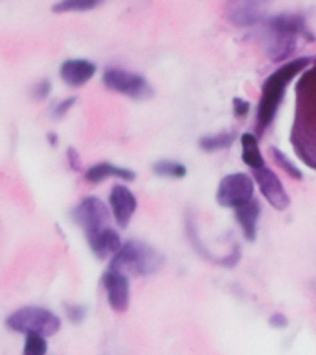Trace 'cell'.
Wrapping results in <instances>:
<instances>
[{
  "label": "cell",
  "mask_w": 316,
  "mask_h": 355,
  "mask_svg": "<svg viewBox=\"0 0 316 355\" xmlns=\"http://www.w3.org/2000/svg\"><path fill=\"white\" fill-rule=\"evenodd\" d=\"M154 174L161 178H172V180H182V178L187 176V166L179 163V161L172 159H161L155 161L154 166H152Z\"/></svg>",
  "instance_id": "d6986e66"
},
{
  "label": "cell",
  "mask_w": 316,
  "mask_h": 355,
  "mask_svg": "<svg viewBox=\"0 0 316 355\" xmlns=\"http://www.w3.org/2000/svg\"><path fill=\"white\" fill-rule=\"evenodd\" d=\"M254 182L257 183L261 194L265 196V200L268 204L277 211H285L290 205V196L283 187L281 180L277 178L276 172H272L270 168H259V171H254L252 174Z\"/></svg>",
  "instance_id": "ba28073f"
},
{
  "label": "cell",
  "mask_w": 316,
  "mask_h": 355,
  "mask_svg": "<svg viewBox=\"0 0 316 355\" xmlns=\"http://www.w3.org/2000/svg\"><path fill=\"white\" fill-rule=\"evenodd\" d=\"M65 313L67 316H69V320L74 322V324H80V322H83V318L87 316V307L76 304H67Z\"/></svg>",
  "instance_id": "603a6c76"
},
{
  "label": "cell",
  "mask_w": 316,
  "mask_h": 355,
  "mask_svg": "<svg viewBox=\"0 0 316 355\" xmlns=\"http://www.w3.org/2000/svg\"><path fill=\"white\" fill-rule=\"evenodd\" d=\"M287 324L288 320L281 315V313H276V315L270 316V326H274L276 329H283V327H287Z\"/></svg>",
  "instance_id": "83f0119b"
},
{
  "label": "cell",
  "mask_w": 316,
  "mask_h": 355,
  "mask_svg": "<svg viewBox=\"0 0 316 355\" xmlns=\"http://www.w3.org/2000/svg\"><path fill=\"white\" fill-rule=\"evenodd\" d=\"M87 243L93 250V254L98 257V259H107V257H113V255L122 248L121 235L116 233V230L113 227H105L102 232L94 233V235H89Z\"/></svg>",
  "instance_id": "4fadbf2b"
},
{
  "label": "cell",
  "mask_w": 316,
  "mask_h": 355,
  "mask_svg": "<svg viewBox=\"0 0 316 355\" xmlns=\"http://www.w3.org/2000/svg\"><path fill=\"white\" fill-rule=\"evenodd\" d=\"M270 155H272V157H274V161H276V165L279 166V168H283V171L287 172L288 178H292V180H301V178H304L301 171H299L298 166L294 165L292 161L288 159L287 155L283 154L281 150L276 148V146H272V148H270Z\"/></svg>",
  "instance_id": "44dd1931"
},
{
  "label": "cell",
  "mask_w": 316,
  "mask_h": 355,
  "mask_svg": "<svg viewBox=\"0 0 316 355\" xmlns=\"http://www.w3.org/2000/svg\"><path fill=\"white\" fill-rule=\"evenodd\" d=\"M50 89H52V85H50L49 80H41V82L37 83V85H33L32 89V96L37 102H41V100H44L46 96L50 94Z\"/></svg>",
  "instance_id": "cb8c5ba5"
},
{
  "label": "cell",
  "mask_w": 316,
  "mask_h": 355,
  "mask_svg": "<svg viewBox=\"0 0 316 355\" xmlns=\"http://www.w3.org/2000/svg\"><path fill=\"white\" fill-rule=\"evenodd\" d=\"M107 178H119V180L133 182L135 180V172L130 171V168H124V166H116L113 163H107V161L96 163V165H93L85 172V182L89 183H102Z\"/></svg>",
  "instance_id": "9a60e30c"
},
{
  "label": "cell",
  "mask_w": 316,
  "mask_h": 355,
  "mask_svg": "<svg viewBox=\"0 0 316 355\" xmlns=\"http://www.w3.org/2000/svg\"><path fill=\"white\" fill-rule=\"evenodd\" d=\"M105 293H107V302L111 309L116 313H126L130 307V279L121 272L107 270L102 277Z\"/></svg>",
  "instance_id": "30bf717a"
},
{
  "label": "cell",
  "mask_w": 316,
  "mask_h": 355,
  "mask_svg": "<svg viewBox=\"0 0 316 355\" xmlns=\"http://www.w3.org/2000/svg\"><path fill=\"white\" fill-rule=\"evenodd\" d=\"M292 141L299 157L316 168V63L313 71L304 72L298 85V116Z\"/></svg>",
  "instance_id": "6da1fadb"
},
{
  "label": "cell",
  "mask_w": 316,
  "mask_h": 355,
  "mask_svg": "<svg viewBox=\"0 0 316 355\" xmlns=\"http://www.w3.org/2000/svg\"><path fill=\"white\" fill-rule=\"evenodd\" d=\"M240 144H243V161L252 168V171H259L265 168V157L259 150V141L254 133H243L240 137Z\"/></svg>",
  "instance_id": "e0dca14e"
},
{
  "label": "cell",
  "mask_w": 316,
  "mask_h": 355,
  "mask_svg": "<svg viewBox=\"0 0 316 355\" xmlns=\"http://www.w3.org/2000/svg\"><path fill=\"white\" fill-rule=\"evenodd\" d=\"M249 111V102L246 98H240V96H235L233 98V113L235 116H246Z\"/></svg>",
  "instance_id": "d4e9b609"
},
{
  "label": "cell",
  "mask_w": 316,
  "mask_h": 355,
  "mask_svg": "<svg viewBox=\"0 0 316 355\" xmlns=\"http://www.w3.org/2000/svg\"><path fill=\"white\" fill-rule=\"evenodd\" d=\"M104 85L109 91L126 94L133 100H148L154 94V89L144 76L137 72L124 71V69H105L104 71Z\"/></svg>",
  "instance_id": "8992f818"
},
{
  "label": "cell",
  "mask_w": 316,
  "mask_h": 355,
  "mask_svg": "<svg viewBox=\"0 0 316 355\" xmlns=\"http://www.w3.org/2000/svg\"><path fill=\"white\" fill-rule=\"evenodd\" d=\"M6 326L8 329L15 333H37L41 337L49 338L61 329L60 316L54 315L52 311L43 309V307H35V305H28L21 307L15 313H11L6 318Z\"/></svg>",
  "instance_id": "277c9868"
},
{
  "label": "cell",
  "mask_w": 316,
  "mask_h": 355,
  "mask_svg": "<svg viewBox=\"0 0 316 355\" xmlns=\"http://www.w3.org/2000/svg\"><path fill=\"white\" fill-rule=\"evenodd\" d=\"M109 209L116 226L124 230L137 211V198L126 185H115L109 193Z\"/></svg>",
  "instance_id": "9c48e42d"
},
{
  "label": "cell",
  "mask_w": 316,
  "mask_h": 355,
  "mask_svg": "<svg viewBox=\"0 0 316 355\" xmlns=\"http://www.w3.org/2000/svg\"><path fill=\"white\" fill-rule=\"evenodd\" d=\"M98 2L96 0H65V2H60V4L52 6V11L54 13H65V11H87L96 8Z\"/></svg>",
  "instance_id": "7402d4cb"
},
{
  "label": "cell",
  "mask_w": 316,
  "mask_h": 355,
  "mask_svg": "<svg viewBox=\"0 0 316 355\" xmlns=\"http://www.w3.org/2000/svg\"><path fill=\"white\" fill-rule=\"evenodd\" d=\"M67 157H69V165H71L72 171H82V159H80L76 148L67 150Z\"/></svg>",
  "instance_id": "484cf974"
},
{
  "label": "cell",
  "mask_w": 316,
  "mask_h": 355,
  "mask_svg": "<svg viewBox=\"0 0 316 355\" xmlns=\"http://www.w3.org/2000/svg\"><path fill=\"white\" fill-rule=\"evenodd\" d=\"M165 257L141 241H128L122 248L111 257L109 270L121 272L124 276H148L163 266Z\"/></svg>",
  "instance_id": "3957f363"
},
{
  "label": "cell",
  "mask_w": 316,
  "mask_h": 355,
  "mask_svg": "<svg viewBox=\"0 0 316 355\" xmlns=\"http://www.w3.org/2000/svg\"><path fill=\"white\" fill-rule=\"evenodd\" d=\"M71 216L74 218L78 226L85 232V237L102 232L109 227V207L96 196H87L72 209Z\"/></svg>",
  "instance_id": "52a82bcc"
},
{
  "label": "cell",
  "mask_w": 316,
  "mask_h": 355,
  "mask_svg": "<svg viewBox=\"0 0 316 355\" xmlns=\"http://www.w3.org/2000/svg\"><path fill=\"white\" fill-rule=\"evenodd\" d=\"M96 74V65L89 60H67L60 69L61 80L69 87H82Z\"/></svg>",
  "instance_id": "7c38bea8"
},
{
  "label": "cell",
  "mask_w": 316,
  "mask_h": 355,
  "mask_svg": "<svg viewBox=\"0 0 316 355\" xmlns=\"http://www.w3.org/2000/svg\"><path fill=\"white\" fill-rule=\"evenodd\" d=\"M310 65V58H299V60H290L285 65H281L277 71H274L270 76L266 78L261 91L259 104H257V119H255V130L257 137L266 132V128L270 126L277 115V110L283 102L285 91L288 83L294 78L304 74Z\"/></svg>",
  "instance_id": "7a4b0ae2"
},
{
  "label": "cell",
  "mask_w": 316,
  "mask_h": 355,
  "mask_svg": "<svg viewBox=\"0 0 316 355\" xmlns=\"http://www.w3.org/2000/svg\"><path fill=\"white\" fill-rule=\"evenodd\" d=\"M254 178L246 172H231L220 180L216 187V202L222 207L238 209L254 200Z\"/></svg>",
  "instance_id": "5b68a950"
},
{
  "label": "cell",
  "mask_w": 316,
  "mask_h": 355,
  "mask_svg": "<svg viewBox=\"0 0 316 355\" xmlns=\"http://www.w3.org/2000/svg\"><path fill=\"white\" fill-rule=\"evenodd\" d=\"M259 215L261 205L257 200H252L249 204L235 209V218H237L238 226L243 230L244 237L248 239L249 243L255 241V235H257V220H259Z\"/></svg>",
  "instance_id": "2e32d148"
},
{
  "label": "cell",
  "mask_w": 316,
  "mask_h": 355,
  "mask_svg": "<svg viewBox=\"0 0 316 355\" xmlns=\"http://www.w3.org/2000/svg\"><path fill=\"white\" fill-rule=\"evenodd\" d=\"M49 354V343L46 338L37 333H28L22 346V355H46Z\"/></svg>",
  "instance_id": "ffe728a7"
},
{
  "label": "cell",
  "mask_w": 316,
  "mask_h": 355,
  "mask_svg": "<svg viewBox=\"0 0 316 355\" xmlns=\"http://www.w3.org/2000/svg\"><path fill=\"white\" fill-rule=\"evenodd\" d=\"M226 19L238 28H248L266 21L265 6L257 2H238L227 8Z\"/></svg>",
  "instance_id": "8fae6325"
},
{
  "label": "cell",
  "mask_w": 316,
  "mask_h": 355,
  "mask_svg": "<svg viewBox=\"0 0 316 355\" xmlns=\"http://www.w3.org/2000/svg\"><path fill=\"white\" fill-rule=\"evenodd\" d=\"M74 102H76V98H67V100H63V102H61V104H58L54 107V115L55 116H63L67 113V111L71 110L72 105H74Z\"/></svg>",
  "instance_id": "4316f807"
},
{
  "label": "cell",
  "mask_w": 316,
  "mask_h": 355,
  "mask_svg": "<svg viewBox=\"0 0 316 355\" xmlns=\"http://www.w3.org/2000/svg\"><path fill=\"white\" fill-rule=\"evenodd\" d=\"M296 43H298V37L266 30L265 52L272 61H283L290 58L296 50Z\"/></svg>",
  "instance_id": "5bb4252c"
},
{
  "label": "cell",
  "mask_w": 316,
  "mask_h": 355,
  "mask_svg": "<svg viewBox=\"0 0 316 355\" xmlns=\"http://www.w3.org/2000/svg\"><path fill=\"white\" fill-rule=\"evenodd\" d=\"M237 139V133L235 132H220L213 133V135H204V137L198 141V146L202 152H220V150L229 148Z\"/></svg>",
  "instance_id": "ac0fdd59"
}]
</instances>
